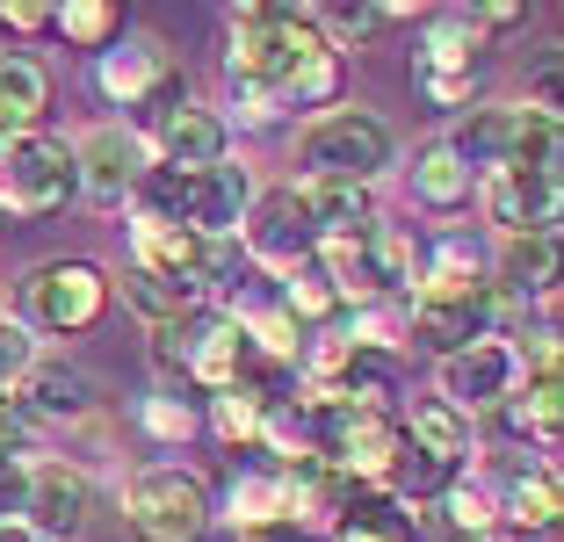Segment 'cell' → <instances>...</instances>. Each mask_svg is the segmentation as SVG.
I'll return each instance as SVG.
<instances>
[{
  "mask_svg": "<svg viewBox=\"0 0 564 542\" xmlns=\"http://www.w3.org/2000/svg\"><path fill=\"white\" fill-rule=\"evenodd\" d=\"M36 369V347H30V326H8L0 318V398H15V383Z\"/></svg>",
  "mask_w": 564,
  "mask_h": 542,
  "instance_id": "28",
  "label": "cell"
},
{
  "mask_svg": "<svg viewBox=\"0 0 564 542\" xmlns=\"http://www.w3.org/2000/svg\"><path fill=\"white\" fill-rule=\"evenodd\" d=\"M51 109V73L36 58H0V145L8 138H36Z\"/></svg>",
  "mask_w": 564,
  "mask_h": 542,
  "instance_id": "17",
  "label": "cell"
},
{
  "mask_svg": "<svg viewBox=\"0 0 564 542\" xmlns=\"http://www.w3.org/2000/svg\"><path fill=\"white\" fill-rule=\"evenodd\" d=\"M232 225H247V174L225 160V166H210V174H196V231L225 239Z\"/></svg>",
  "mask_w": 564,
  "mask_h": 542,
  "instance_id": "21",
  "label": "cell"
},
{
  "mask_svg": "<svg viewBox=\"0 0 564 542\" xmlns=\"http://www.w3.org/2000/svg\"><path fill=\"white\" fill-rule=\"evenodd\" d=\"M217 427H225V442H247V434L261 427V398H253L247 383H232V391H217Z\"/></svg>",
  "mask_w": 564,
  "mask_h": 542,
  "instance_id": "30",
  "label": "cell"
},
{
  "mask_svg": "<svg viewBox=\"0 0 564 542\" xmlns=\"http://www.w3.org/2000/svg\"><path fill=\"white\" fill-rule=\"evenodd\" d=\"M232 80L253 101L247 116H268V101H326L340 87V58L326 51V36L297 15V8H239L232 36Z\"/></svg>",
  "mask_w": 564,
  "mask_h": 542,
  "instance_id": "1",
  "label": "cell"
},
{
  "mask_svg": "<svg viewBox=\"0 0 564 542\" xmlns=\"http://www.w3.org/2000/svg\"><path fill=\"white\" fill-rule=\"evenodd\" d=\"M239 361H247V326H239V318H203V333H196V347H188L182 369L196 383L232 391V383H239Z\"/></svg>",
  "mask_w": 564,
  "mask_h": 542,
  "instance_id": "20",
  "label": "cell"
},
{
  "mask_svg": "<svg viewBox=\"0 0 564 542\" xmlns=\"http://www.w3.org/2000/svg\"><path fill=\"white\" fill-rule=\"evenodd\" d=\"M22 507H30V470L0 463V521H22Z\"/></svg>",
  "mask_w": 564,
  "mask_h": 542,
  "instance_id": "34",
  "label": "cell"
},
{
  "mask_svg": "<svg viewBox=\"0 0 564 542\" xmlns=\"http://www.w3.org/2000/svg\"><path fill=\"white\" fill-rule=\"evenodd\" d=\"M290 196H297V210H304V225H312L318 247H326V239H362V231H369V188H355V181L304 174Z\"/></svg>",
  "mask_w": 564,
  "mask_h": 542,
  "instance_id": "13",
  "label": "cell"
},
{
  "mask_svg": "<svg viewBox=\"0 0 564 542\" xmlns=\"http://www.w3.org/2000/svg\"><path fill=\"white\" fill-rule=\"evenodd\" d=\"M340 542H413V528H405V513L391 499L355 492V507L340 513Z\"/></svg>",
  "mask_w": 564,
  "mask_h": 542,
  "instance_id": "25",
  "label": "cell"
},
{
  "mask_svg": "<svg viewBox=\"0 0 564 542\" xmlns=\"http://www.w3.org/2000/svg\"><path fill=\"white\" fill-rule=\"evenodd\" d=\"M413 188H420L427 203H464V196H470V166L456 160L448 145H427V152H420V174H413Z\"/></svg>",
  "mask_w": 564,
  "mask_h": 542,
  "instance_id": "26",
  "label": "cell"
},
{
  "mask_svg": "<svg viewBox=\"0 0 564 542\" xmlns=\"http://www.w3.org/2000/svg\"><path fill=\"white\" fill-rule=\"evenodd\" d=\"M275 507H282V485H275V477H247V485H239V521H268Z\"/></svg>",
  "mask_w": 564,
  "mask_h": 542,
  "instance_id": "33",
  "label": "cell"
},
{
  "mask_svg": "<svg viewBox=\"0 0 564 542\" xmlns=\"http://www.w3.org/2000/svg\"><path fill=\"white\" fill-rule=\"evenodd\" d=\"M109 312V275L95 261H51L22 275V318L36 333H87Z\"/></svg>",
  "mask_w": 564,
  "mask_h": 542,
  "instance_id": "5",
  "label": "cell"
},
{
  "mask_svg": "<svg viewBox=\"0 0 564 542\" xmlns=\"http://www.w3.org/2000/svg\"><path fill=\"white\" fill-rule=\"evenodd\" d=\"M73 166H80V188L87 196H131L138 181L152 174V152L138 131H123V123H101V131L80 138V152H73Z\"/></svg>",
  "mask_w": 564,
  "mask_h": 542,
  "instance_id": "8",
  "label": "cell"
},
{
  "mask_svg": "<svg viewBox=\"0 0 564 542\" xmlns=\"http://www.w3.org/2000/svg\"><path fill=\"white\" fill-rule=\"evenodd\" d=\"M507 166H535V174H564V116L543 109H514V145Z\"/></svg>",
  "mask_w": 564,
  "mask_h": 542,
  "instance_id": "24",
  "label": "cell"
},
{
  "mask_svg": "<svg viewBox=\"0 0 564 542\" xmlns=\"http://www.w3.org/2000/svg\"><path fill=\"white\" fill-rule=\"evenodd\" d=\"M391 22V8H333V30L340 36H377Z\"/></svg>",
  "mask_w": 564,
  "mask_h": 542,
  "instance_id": "36",
  "label": "cell"
},
{
  "mask_svg": "<svg viewBox=\"0 0 564 542\" xmlns=\"http://www.w3.org/2000/svg\"><path fill=\"white\" fill-rule=\"evenodd\" d=\"M87 398H95V383H87L73 361H36L30 377L15 383V405L36 412V420H80Z\"/></svg>",
  "mask_w": 564,
  "mask_h": 542,
  "instance_id": "18",
  "label": "cell"
},
{
  "mask_svg": "<svg viewBox=\"0 0 564 542\" xmlns=\"http://www.w3.org/2000/svg\"><path fill=\"white\" fill-rule=\"evenodd\" d=\"M253 542H312V535H253Z\"/></svg>",
  "mask_w": 564,
  "mask_h": 542,
  "instance_id": "39",
  "label": "cell"
},
{
  "mask_svg": "<svg viewBox=\"0 0 564 542\" xmlns=\"http://www.w3.org/2000/svg\"><path fill=\"white\" fill-rule=\"evenodd\" d=\"M0 542H36V528L30 521H0Z\"/></svg>",
  "mask_w": 564,
  "mask_h": 542,
  "instance_id": "38",
  "label": "cell"
},
{
  "mask_svg": "<svg viewBox=\"0 0 564 542\" xmlns=\"http://www.w3.org/2000/svg\"><path fill=\"white\" fill-rule=\"evenodd\" d=\"M30 442V412L15 398H0V463H15V448Z\"/></svg>",
  "mask_w": 564,
  "mask_h": 542,
  "instance_id": "35",
  "label": "cell"
},
{
  "mask_svg": "<svg viewBox=\"0 0 564 542\" xmlns=\"http://www.w3.org/2000/svg\"><path fill=\"white\" fill-rule=\"evenodd\" d=\"M499 318V290L492 282H478V290H420V312H413V340L420 347H434V355H464V347H478V340H492V326Z\"/></svg>",
  "mask_w": 564,
  "mask_h": 542,
  "instance_id": "6",
  "label": "cell"
},
{
  "mask_svg": "<svg viewBox=\"0 0 564 542\" xmlns=\"http://www.w3.org/2000/svg\"><path fill=\"white\" fill-rule=\"evenodd\" d=\"M521 412H529V427H535V434L564 442V361H557V369H543V377L529 383V405H521Z\"/></svg>",
  "mask_w": 564,
  "mask_h": 542,
  "instance_id": "27",
  "label": "cell"
},
{
  "mask_svg": "<svg viewBox=\"0 0 564 542\" xmlns=\"http://www.w3.org/2000/svg\"><path fill=\"white\" fill-rule=\"evenodd\" d=\"M564 282V239L557 231H535V239H507L499 253V290H521V296H543Z\"/></svg>",
  "mask_w": 564,
  "mask_h": 542,
  "instance_id": "19",
  "label": "cell"
},
{
  "mask_svg": "<svg viewBox=\"0 0 564 542\" xmlns=\"http://www.w3.org/2000/svg\"><path fill=\"white\" fill-rule=\"evenodd\" d=\"M247 326L261 333V347H268V355H282V361H297V318H290V304H275V312H253Z\"/></svg>",
  "mask_w": 564,
  "mask_h": 542,
  "instance_id": "32",
  "label": "cell"
},
{
  "mask_svg": "<svg viewBox=\"0 0 564 542\" xmlns=\"http://www.w3.org/2000/svg\"><path fill=\"white\" fill-rule=\"evenodd\" d=\"M420 535H427V542H492L499 535V513H492V499H485L478 485H448V492L427 499Z\"/></svg>",
  "mask_w": 564,
  "mask_h": 542,
  "instance_id": "16",
  "label": "cell"
},
{
  "mask_svg": "<svg viewBox=\"0 0 564 542\" xmlns=\"http://www.w3.org/2000/svg\"><path fill=\"white\" fill-rule=\"evenodd\" d=\"M413 442L434 470H456V463L470 456V420L456 405H442V398H427V405L413 412Z\"/></svg>",
  "mask_w": 564,
  "mask_h": 542,
  "instance_id": "22",
  "label": "cell"
},
{
  "mask_svg": "<svg viewBox=\"0 0 564 542\" xmlns=\"http://www.w3.org/2000/svg\"><path fill=\"white\" fill-rule=\"evenodd\" d=\"M529 101L543 116H564V51H550V58L529 66Z\"/></svg>",
  "mask_w": 564,
  "mask_h": 542,
  "instance_id": "31",
  "label": "cell"
},
{
  "mask_svg": "<svg viewBox=\"0 0 564 542\" xmlns=\"http://www.w3.org/2000/svg\"><path fill=\"white\" fill-rule=\"evenodd\" d=\"M87 513H95V485H87L73 463L30 470V507H22V521L36 528V542H73L87 528Z\"/></svg>",
  "mask_w": 564,
  "mask_h": 542,
  "instance_id": "9",
  "label": "cell"
},
{
  "mask_svg": "<svg viewBox=\"0 0 564 542\" xmlns=\"http://www.w3.org/2000/svg\"><path fill=\"white\" fill-rule=\"evenodd\" d=\"M391 448H399V434H391V420H383V412H362V405H340V412H333V463H340L355 485L391 477Z\"/></svg>",
  "mask_w": 564,
  "mask_h": 542,
  "instance_id": "11",
  "label": "cell"
},
{
  "mask_svg": "<svg viewBox=\"0 0 564 542\" xmlns=\"http://www.w3.org/2000/svg\"><path fill=\"white\" fill-rule=\"evenodd\" d=\"M51 15H58V8H36V0H15V8H0V22H8V30H51Z\"/></svg>",
  "mask_w": 564,
  "mask_h": 542,
  "instance_id": "37",
  "label": "cell"
},
{
  "mask_svg": "<svg viewBox=\"0 0 564 542\" xmlns=\"http://www.w3.org/2000/svg\"><path fill=\"white\" fill-rule=\"evenodd\" d=\"M80 196V166H73V145L58 138H8L0 145V210L8 217H58Z\"/></svg>",
  "mask_w": 564,
  "mask_h": 542,
  "instance_id": "2",
  "label": "cell"
},
{
  "mask_svg": "<svg viewBox=\"0 0 564 542\" xmlns=\"http://www.w3.org/2000/svg\"><path fill=\"white\" fill-rule=\"evenodd\" d=\"M160 160L182 166V174L225 166V123H217V109H166L160 116Z\"/></svg>",
  "mask_w": 564,
  "mask_h": 542,
  "instance_id": "15",
  "label": "cell"
},
{
  "mask_svg": "<svg viewBox=\"0 0 564 542\" xmlns=\"http://www.w3.org/2000/svg\"><path fill=\"white\" fill-rule=\"evenodd\" d=\"M123 521L138 542H203L210 535V492L188 470H138L123 492Z\"/></svg>",
  "mask_w": 564,
  "mask_h": 542,
  "instance_id": "4",
  "label": "cell"
},
{
  "mask_svg": "<svg viewBox=\"0 0 564 542\" xmlns=\"http://www.w3.org/2000/svg\"><path fill=\"white\" fill-rule=\"evenodd\" d=\"M247 247L261 253V261H304V253L318 247L312 239V225H304V210H297V196L290 188H275V196H261V203H247Z\"/></svg>",
  "mask_w": 564,
  "mask_h": 542,
  "instance_id": "14",
  "label": "cell"
},
{
  "mask_svg": "<svg viewBox=\"0 0 564 542\" xmlns=\"http://www.w3.org/2000/svg\"><path fill=\"white\" fill-rule=\"evenodd\" d=\"M297 152L318 181H355V188H362L369 174L391 166V123L369 116V109H326L312 131L297 138Z\"/></svg>",
  "mask_w": 564,
  "mask_h": 542,
  "instance_id": "3",
  "label": "cell"
},
{
  "mask_svg": "<svg viewBox=\"0 0 564 542\" xmlns=\"http://www.w3.org/2000/svg\"><path fill=\"white\" fill-rule=\"evenodd\" d=\"M507 521H514L521 535L564 521V470H521L514 485H507Z\"/></svg>",
  "mask_w": 564,
  "mask_h": 542,
  "instance_id": "23",
  "label": "cell"
},
{
  "mask_svg": "<svg viewBox=\"0 0 564 542\" xmlns=\"http://www.w3.org/2000/svg\"><path fill=\"white\" fill-rule=\"evenodd\" d=\"M507 377H514V347L507 340H478L464 347V355L442 361V405H492V398H507Z\"/></svg>",
  "mask_w": 564,
  "mask_h": 542,
  "instance_id": "12",
  "label": "cell"
},
{
  "mask_svg": "<svg viewBox=\"0 0 564 542\" xmlns=\"http://www.w3.org/2000/svg\"><path fill=\"white\" fill-rule=\"evenodd\" d=\"M485 51V30L470 15H442L427 22V44H420V87L434 101H464L470 95V66Z\"/></svg>",
  "mask_w": 564,
  "mask_h": 542,
  "instance_id": "10",
  "label": "cell"
},
{
  "mask_svg": "<svg viewBox=\"0 0 564 542\" xmlns=\"http://www.w3.org/2000/svg\"><path fill=\"white\" fill-rule=\"evenodd\" d=\"M485 210L507 225V239H535L564 217V174H535V166H499L485 181Z\"/></svg>",
  "mask_w": 564,
  "mask_h": 542,
  "instance_id": "7",
  "label": "cell"
},
{
  "mask_svg": "<svg viewBox=\"0 0 564 542\" xmlns=\"http://www.w3.org/2000/svg\"><path fill=\"white\" fill-rule=\"evenodd\" d=\"M51 22H58L73 44H109V36H117V8H95V0H80V8H58Z\"/></svg>",
  "mask_w": 564,
  "mask_h": 542,
  "instance_id": "29",
  "label": "cell"
}]
</instances>
